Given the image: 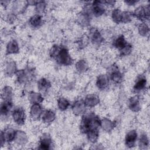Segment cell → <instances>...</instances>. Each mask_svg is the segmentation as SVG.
<instances>
[{"mask_svg": "<svg viewBox=\"0 0 150 150\" xmlns=\"http://www.w3.org/2000/svg\"><path fill=\"white\" fill-rule=\"evenodd\" d=\"M69 100L63 97H60L57 99V107L60 111L66 110L70 106Z\"/></svg>", "mask_w": 150, "mask_h": 150, "instance_id": "30", "label": "cell"}, {"mask_svg": "<svg viewBox=\"0 0 150 150\" xmlns=\"http://www.w3.org/2000/svg\"><path fill=\"white\" fill-rule=\"evenodd\" d=\"M14 141L18 145H24L28 142V136L23 131H17Z\"/></svg>", "mask_w": 150, "mask_h": 150, "instance_id": "27", "label": "cell"}, {"mask_svg": "<svg viewBox=\"0 0 150 150\" xmlns=\"http://www.w3.org/2000/svg\"><path fill=\"white\" fill-rule=\"evenodd\" d=\"M138 1H134V0H127V1H125L124 2L128 5H130V6H132L134 5L135 4L137 3Z\"/></svg>", "mask_w": 150, "mask_h": 150, "instance_id": "39", "label": "cell"}, {"mask_svg": "<svg viewBox=\"0 0 150 150\" xmlns=\"http://www.w3.org/2000/svg\"><path fill=\"white\" fill-rule=\"evenodd\" d=\"M128 108L133 112H138L141 109V105L139 101V98L137 96L131 97L128 103Z\"/></svg>", "mask_w": 150, "mask_h": 150, "instance_id": "20", "label": "cell"}, {"mask_svg": "<svg viewBox=\"0 0 150 150\" xmlns=\"http://www.w3.org/2000/svg\"><path fill=\"white\" fill-rule=\"evenodd\" d=\"M11 115L13 122L17 125H22L25 124L26 120V114L23 108L18 107L13 108Z\"/></svg>", "mask_w": 150, "mask_h": 150, "instance_id": "4", "label": "cell"}, {"mask_svg": "<svg viewBox=\"0 0 150 150\" xmlns=\"http://www.w3.org/2000/svg\"><path fill=\"white\" fill-rule=\"evenodd\" d=\"M133 13L129 11H122L121 23H128L132 21Z\"/></svg>", "mask_w": 150, "mask_h": 150, "instance_id": "35", "label": "cell"}, {"mask_svg": "<svg viewBox=\"0 0 150 150\" xmlns=\"http://www.w3.org/2000/svg\"><path fill=\"white\" fill-rule=\"evenodd\" d=\"M129 43H128L123 35H120L118 36L113 41L112 46L118 50L119 52H122L124 50Z\"/></svg>", "mask_w": 150, "mask_h": 150, "instance_id": "10", "label": "cell"}, {"mask_svg": "<svg viewBox=\"0 0 150 150\" xmlns=\"http://www.w3.org/2000/svg\"><path fill=\"white\" fill-rule=\"evenodd\" d=\"M76 70L79 73H84L88 69V66L85 60L81 59L77 61L75 64Z\"/></svg>", "mask_w": 150, "mask_h": 150, "instance_id": "31", "label": "cell"}, {"mask_svg": "<svg viewBox=\"0 0 150 150\" xmlns=\"http://www.w3.org/2000/svg\"><path fill=\"white\" fill-rule=\"evenodd\" d=\"M138 145L141 149L146 148L149 145V140L146 134H142L139 138Z\"/></svg>", "mask_w": 150, "mask_h": 150, "instance_id": "34", "label": "cell"}, {"mask_svg": "<svg viewBox=\"0 0 150 150\" xmlns=\"http://www.w3.org/2000/svg\"><path fill=\"white\" fill-rule=\"evenodd\" d=\"M35 9L37 12V13L41 15L43 13L46 8V3L45 1H37L35 4Z\"/></svg>", "mask_w": 150, "mask_h": 150, "instance_id": "36", "label": "cell"}, {"mask_svg": "<svg viewBox=\"0 0 150 150\" xmlns=\"http://www.w3.org/2000/svg\"><path fill=\"white\" fill-rule=\"evenodd\" d=\"M109 79L114 83H120L122 80V74L117 66H112L110 71Z\"/></svg>", "mask_w": 150, "mask_h": 150, "instance_id": "14", "label": "cell"}, {"mask_svg": "<svg viewBox=\"0 0 150 150\" xmlns=\"http://www.w3.org/2000/svg\"><path fill=\"white\" fill-rule=\"evenodd\" d=\"M29 23L33 28H39L43 23V18L41 15L36 13L30 17Z\"/></svg>", "mask_w": 150, "mask_h": 150, "instance_id": "28", "label": "cell"}, {"mask_svg": "<svg viewBox=\"0 0 150 150\" xmlns=\"http://www.w3.org/2000/svg\"><path fill=\"white\" fill-rule=\"evenodd\" d=\"M19 52V47L18 42L12 39L11 40L6 46V54H16Z\"/></svg>", "mask_w": 150, "mask_h": 150, "instance_id": "21", "label": "cell"}, {"mask_svg": "<svg viewBox=\"0 0 150 150\" xmlns=\"http://www.w3.org/2000/svg\"><path fill=\"white\" fill-rule=\"evenodd\" d=\"M50 54L60 65L69 66L73 62L69 50L65 46L54 45L50 51Z\"/></svg>", "mask_w": 150, "mask_h": 150, "instance_id": "2", "label": "cell"}, {"mask_svg": "<svg viewBox=\"0 0 150 150\" xmlns=\"http://www.w3.org/2000/svg\"><path fill=\"white\" fill-rule=\"evenodd\" d=\"M17 131L11 127L4 128L1 132V145L2 147L5 143H11L14 141Z\"/></svg>", "mask_w": 150, "mask_h": 150, "instance_id": "3", "label": "cell"}, {"mask_svg": "<svg viewBox=\"0 0 150 150\" xmlns=\"http://www.w3.org/2000/svg\"><path fill=\"white\" fill-rule=\"evenodd\" d=\"M90 38L91 41L96 45L101 44L104 41V38L101 33L96 28H92L90 30Z\"/></svg>", "mask_w": 150, "mask_h": 150, "instance_id": "18", "label": "cell"}, {"mask_svg": "<svg viewBox=\"0 0 150 150\" xmlns=\"http://www.w3.org/2000/svg\"><path fill=\"white\" fill-rule=\"evenodd\" d=\"M115 127V122L112 121L110 119L107 118H103L102 120H101L100 127H101L104 131L106 132H110L112 131Z\"/></svg>", "mask_w": 150, "mask_h": 150, "instance_id": "25", "label": "cell"}, {"mask_svg": "<svg viewBox=\"0 0 150 150\" xmlns=\"http://www.w3.org/2000/svg\"><path fill=\"white\" fill-rule=\"evenodd\" d=\"M139 33L143 36H146L149 32V29L148 26L145 23H140L138 28Z\"/></svg>", "mask_w": 150, "mask_h": 150, "instance_id": "37", "label": "cell"}, {"mask_svg": "<svg viewBox=\"0 0 150 150\" xmlns=\"http://www.w3.org/2000/svg\"><path fill=\"white\" fill-rule=\"evenodd\" d=\"M56 118V114L55 112L51 110H46L43 111L41 120L42 122L45 124H50Z\"/></svg>", "mask_w": 150, "mask_h": 150, "instance_id": "22", "label": "cell"}, {"mask_svg": "<svg viewBox=\"0 0 150 150\" xmlns=\"http://www.w3.org/2000/svg\"><path fill=\"white\" fill-rule=\"evenodd\" d=\"M110 79L107 74H101L98 75L96 79V86L99 90L105 89L109 84Z\"/></svg>", "mask_w": 150, "mask_h": 150, "instance_id": "15", "label": "cell"}, {"mask_svg": "<svg viewBox=\"0 0 150 150\" xmlns=\"http://www.w3.org/2000/svg\"><path fill=\"white\" fill-rule=\"evenodd\" d=\"M14 93L10 86H4L1 90V97L2 101H12Z\"/></svg>", "mask_w": 150, "mask_h": 150, "instance_id": "19", "label": "cell"}, {"mask_svg": "<svg viewBox=\"0 0 150 150\" xmlns=\"http://www.w3.org/2000/svg\"><path fill=\"white\" fill-rule=\"evenodd\" d=\"M87 138L88 141L91 143H95L97 142L99 136V129H93L88 131L86 134Z\"/></svg>", "mask_w": 150, "mask_h": 150, "instance_id": "32", "label": "cell"}, {"mask_svg": "<svg viewBox=\"0 0 150 150\" xmlns=\"http://www.w3.org/2000/svg\"><path fill=\"white\" fill-rule=\"evenodd\" d=\"M101 124V119L94 112L84 114L80 124V131L86 134L93 129H99Z\"/></svg>", "mask_w": 150, "mask_h": 150, "instance_id": "1", "label": "cell"}, {"mask_svg": "<svg viewBox=\"0 0 150 150\" xmlns=\"http://www.w3.org/2000/svg\"><path fill=\"white\" fill-rule=\"evenodd\" d=\"M132 13L133 16L137 19L141 21H145L149 18V5H147L145 6H139L135 9L134 13Z\"/></svg>", "mask_w": 150, "mask_h": 150, "instance_id": "5", "label": "cell"}, {"mask_svg": "<svg viewBox=\"0 0 150 150\" xmlns=\"http://www.w3.org/2000/svg\"><path fill=\"white\" fill-rule=\"evenodd\" d=\"M30 103L32 104H40L43 101L42 94L35 91H31L28 96Z\"/></svg>", "mask_w": 150, "mask_h": 150, "instance_id": "29", "label": "cell"}, {"mask_svg": "<svg viewBox=\"0 0 150 150\" xmlns=\"http://www.w3.org/2000/svg\"><path fill=\"white\" fill-rule=\"evenodd\" d=\"M13 108L12 101H2L0 106V112L1 120L7 118L11 114Z\"/></svg>", "mask_w": 150, "mask_h": 150, "instance_id": "7", "label": "cell"}, {"mask_svg": "<svg viewBox=\"0 0 150 150\" xmlns=\"http://www.w3.org/2000/svg\"><path fill=\"white\" fill-rule=\"evenodd\" d=\"M43 112V111L40 104H32L29 111L30 117L34 121L39 120L41 118Z\"/></svg>", "mask_w": 150, "mask_h": 150, "instance_id": "8", "label": "cell"}, {"mask_svg": "<svg viewBox=\"0 0 150 150\" xmlns=\"http://www.w3.org/2000/svg\"><path fill=\"white\" fill-rule=\"evenodd\" d=\"M138 138V134L135 129L129 131L125 137V144L128 148H132L135 146Z\"/></svg>", "mask_w": 150, "mask_h": 150, "instance_id": "9", "label": "cell"}, {"mask_svg": "<svg viewBox=\"0 0 150 150\" xmlns=\"http://www.w3.org/2000/svg\"><path fill=\"white\" fill-rule=\"evenodd\" d=\"M52 141L50 136L48 134H44L42 135L40 141L38 149H50L52 148Z\"/></svg>", "mask_w": 150, "mask_h": 150, "instance_id": "13", "label": "cell"}, {"mask_svg": "<svg viewBox=\"0 0 150 150\" xmlns=\"http://www.w3.org/2000/svg\"><path fill=\"white\" fill-rule=\"evenodd\" d=\"M52 86L50 81L46 78L40 79L37 83V87L38 90L41 92H45L49 90Z\"/></svg>", "mask_w": 150, "mask_h": 150, "instance_id": "26", "label": "cell"}, {"mask_svg": "<svg viewBox=\"0 0 150 150\" xmlns=\"http://www.w3.org/2000/svg\"><path fill=\"white\" fill-rule=\"evenodd\" d=\"M105 4L104 1H94L92 2L90 6L91 13H92L95 16L98 17L103 15L105 11Z\"/></svg>", "mask_w": 150, "mask_h": 150, "instance_id": "6", "label": "cell"}, {"mask_svg": "<svg viewBox=\"0 0 150 150\" xmlns=\"http://www.w3.org/2000/svg\"><path fill=\"white\" fill-rule=\"evenodd\" d=\"M122 11L118 8L114 9L111 13V17L114 22L116 23H121Z\"/></svg>", "mask_w": 150, "mask_h": 150, "instance_id": "33", "label": "cell"}, {"mask_svg": "<svg viewBox=\"0 0 150 150\" xmlns=\"http://www.w3.org/2000/svg\"><path fill=\"white\" fill-rule=\"evenodd\" d=\"M15 19H16V16L13 13H10L6 17V20L9 23L13 22L15 21Z\"/></svg>", "mask_w": 150, "mask_h": 150, "instance_id": "38", "label": "cell"}, {"mask_svg": "<svg viewBox=\"0 0 150 150\" xmlns=\"http://www.w3.org/2000/svg\"><path fill=\"white\" fill-rule=\"evenodd\" d=\"M83 101L87 107H94L99 103L100 98L96 94H89L85 97Z\"/></svg>", "mask_w": 150, "mask_h": 150, "instance_id": "17", "label": "cell"}, {"mask_svg": "<svg viewBox=\"0 0 150 150\" xmlns=\"http://www.w3.org/2000/svg\"><path fill=\"white\" fill-rule=\"evenodd\" d=\"M90 13L91 12H88L86 10L80 13L77 18L79 23L83 26H88L90 21Z\"/></svg>", "mask_w": 150, "mask_h": 150, "instance_id": "24", "label": "cell"}, {"mask_svg": "<svg viewBox=\"0 0 150 150\" xmlns=\"http://www.w3.org/2000/svg\"><path fill=\"white\" fill-rule=\"evenodd\" d=\"M146 79L144 76H139L137 78L135 83L133 87V90L135 93L140 92L141 91L144 90L146 86Z\"/></svg>", "mask_w": 150, "mask_h": 150, "instance_id": "23", "label": "cell"}, {"mask_svg": "<svg viewBox=\"0 0 150 150\" xmlns=\"http://www.w3.org/2000/svg\"><path fill=\"white\" fill-rule=\"evenodd\" d=\"M87 107L82 100L76 101L71 107V110L74 114L76 115H83L85 114Z\"/></svg>", "mask_w": 150, "mask_h": 150, "instance_id": "12", "label": "cell"}, {"mask_svg": "<svg viewBox=\"0 0 150 150\" xmlns=\"http://www.w3.org/2000/svg\"><path fill=\"white\" fill-rule=\"evenodd\" d=\"M4 74L8 77H11L14 74H16L17 72V67L16 63L13 60H8L4 64Z\"/></svg>", "mask_w": 150, "mask_h": 150, "instance_id": "11", "label": "cell"}, {"mask_svg": "<svg viewBox=\"0 0 150 150\" xmlns=\"http://www.w3.org/2000/svg\"><path fill=\"white\" fill-rule=\"evenodd\" d=\"M30 74H31V73L29 69L18 70L16 73V80L19 84H24L30 78L32 75Z\"/></svg>", "mask_w": 150, "mask_h": 150, "instance_id": "16", "label": "cell"}]
</instances>
